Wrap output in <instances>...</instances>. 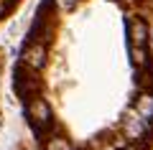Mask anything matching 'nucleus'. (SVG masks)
Wrapping results in <instances>:
<instances>
[{
	"label": "nucleus",
	"mask_w": 153,
	"mask_h": 150,
	"mask_svg": "<svg viewBox=\"0 0 153 150\" xmlns=\"http://www.w3.org/2000/svg\"><path fill=\"white\" fill-rule=\"evenodd\" d=\"M36 74L38 71L26 66V64H18L16 71H13V89H16V94L21 97L23 102H28L31 97H36V92L41 89V81L36 79Z\"/></svg>",
	"instance_id": "f03ea898"
},
{
	"label": "nucleus",
	"mask_w": 153,
	"mask_h": 150,
	"mask_svg": "<svg viewBox=\"0 0 153 150\" xmlns=\"http://www.w3.org/2000/svg\"><path fill=\"white\" fill-rule=\"evenodd\" d=\"M120 130H123V135H125L128 143H140L148 135V130H151V122H148L146 117H140V115L130 107L128 112H123V117H120Z\"/></svg>",
	"instance_id": "7ed1b4c3"
},
{
	"label": "nucleus",
	"mask_w": 153,
	"mask_h": 150,
	"mask_svg": "<svg viewBox=\"0 0 153 150\" xmlns=\"http://www.w3.org/2000/svg\"><path fill=\"white\" fill-rule=\"evenodd\" d=\"M46 56H49V51H46V43H41V41H26L23 43V48H21V64H26V66H31V69H36V71H41L46 66Z\"/></svg>",
	"instance_id": "20e7f679"
},
{
	"label": "nucleus",
	"mask_w": 153,
	"mask_h": 150,
	"mask_svg": "<svg viewBox=\"0 0 153 150\" xmlns=\"http://www.w3.org/2000/svg\"><path fill=\"white\" fill-rule=\"evenodd\" d=\"M133 109H135L140 117H146L148 122H153V92L151 89H143L140 94L133 99Z\"/></svg>",
	"instance_id": "423d86ee"
},
{
	"label": "nucleus",
	"mask_w": 153,
	"mask_h": 150,
	"mask_svg": "<svg viewBox=\"0 0 153 150\" xmlns=\"http://www.w3.org/2000/svg\"><path fill=\"white\" fill-rule=\"evenodd\" d=\"M148 43L153 46V26H151V36H148Z\"/></svg>",
	"instance_id": "9b49d317"
},
{
	"label": "nucleus",
	"mask_w": 153,
	"mask_h": 150,
	"mask_svg": "<svg viewBox=\"0 0 153 150\" xmlns=\"http://www.w3.org/2000/svg\"><path fill=\"white\" fill-rule=\"evenodd\" d=\"M138 84H140V89H151L153 92V64L148 61V64L138 66Z\"/></svg>",
	"instance_id": "0eeeda50"
},
{
	"label": "nucleus",
	"mask_w": 153,
	"mask_h": 150,
	"mask_svg": "<svg viewBox=\"0 0 153 150\" xmlns=\"http://www.w3.org/2000/svg\"><path fill=\"white\" fill-rule=\"evenodd\" d=\"M44 150H74V148H71V143H69L66 137H61V135H59V137H56V135H51V137L46 140Z\"/></svg>",
	"instance_id": "1a4fd4ad"
},
{
	"label": "nucleus",
	"mask_w": 153,
	"mask_h": 150,
	"mask_svg": "<svg viewBox=\"0 0 153 150\" xmlns=\"http://www.w3.org/2000/svg\"><path fill=\"white\" fill-rule=\"evenodd\" d=\"M148 36H151V28L146 21H140V18L128 21V38H130L133 46H148Z\"/></svg>",
	"instance_id": "39448f33"
},
{
	"label": "nucleus",
	"mask_w": 153,
	"mask_h": 150,
	"mask_svg": "<svg viewBox=\"0 0 153 150\" xmlns=\"http://www.w3.org/2000/svg\"><path fill=\"white\" fill-rule=\"evenodd\" d=\"M128 54H130V61L135 66L148 64V48L146 46H133V43H128Z\"/></svg>",
	"instance_id": "6e6552de"
},
{
	"label": "nucleus",
	"mask_w": 153,
	"mask_h": 150,
	"mask_svg": "<svg viewBox=\"0 0 153 150\" xmlns=\"http://www.w3.org/2000/svg\"><path fill=\"white\" fill-rule=\"evenodd\" d=\"M23 115L31 122V127L38 135L54 130V115H51V104L46 102L44 97H31L28 102H23Z\"/></svg>",
	"instance_id": "f257e3e1"
},
{
	"label": "nucleus",
	"mask_w": 153,
	"mask_h": 150,
	"mask_svg": "<svg viewBox=\"0 0 153 150\" xmlns=\"http://www.w3.org/2000/svg\"><path fill=\"white\" fill-rule=\"evenodd\" d=\"M54 5H59L61 10H74L76 0H54Z\"/></svg>",
	"instance_id": "9d476101"
}]
</instances>
